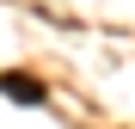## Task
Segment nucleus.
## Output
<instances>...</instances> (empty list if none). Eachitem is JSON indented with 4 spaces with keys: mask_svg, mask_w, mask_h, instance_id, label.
Returning <instances> with one entry per match:
<instances>
[{
    "mask_svg": "<svg viewBox=\"0 0 135 129\" xmlns=\"http://www.w3.org/2000/svg\"><path fill=\"white\" fill-rule=\"evenodd\" d=\"M0 86H6L18 104H43V86H37L31 74H0Z\"/></svg>",
    "mask_w": 135,
    "mask_h": 129,
    "instance_id": "f257e3e1",
    "label": "nucleus"
}]
</instances>
